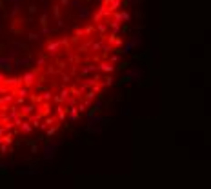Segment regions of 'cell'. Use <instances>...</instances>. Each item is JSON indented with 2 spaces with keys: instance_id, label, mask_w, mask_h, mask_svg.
Wrapping results in <instances>:
<instances>
[{
  "instance_id": "obj_1",
  "label": "cell",
  "mask_w": 211,
  "mask_h": 189,
  "mask_svg": "<svg viewBox=\"0 0 211 189\" xmlns=\"http://www.w3.org/2000/svg\"><path fill=\"white\" fill-rule=\"evenodd\" d=\"M60 142H55V140H49L46 145L42 147V156H44V160H48V162H51L53 160V156H55V149H56V145H58Z\"/></svg>"
},
{
  "instance_id": "obj_2",
  "label": "cell",
  "mask_w": 211,
  "mask_h": 189,
  "mask_svg": "<svg viewBox=\"0 0 211 189\" xmlns=\"http://www.w3.org/2000/svg\"><path fill=\"white\" fill-rule=\"evenodd\" d=\"M138 44H140V36H138V35H133V36L124 44V46L120 47V55H129V53L133 51V47H137Z\"/></svg>"
},
{
  "instance_id": "obj_3",
  "label": "cell",
  "mask_w": 211,
  "mask_h": 189,
  "mask_svg": "<svg viewBox=\"0 0 211 189\" xmlns=\"http://www.w3.org/2000/svg\"><path fill=\"white\" fill-rule=\"evenodd\" d=\"M37 69H33V71H27L26 75L22 77V84L24 85H27V87H33L35 85V80H37Z\"/></svg>"
},
{
  "instance_id": "obj_4",
  "label": "cell",
  "mask_w": 211,
  "mask_h": 189,
  "mask_svg": "<svg viewBox=\"0 0 211 189\" xmlns=\"http://www.w3.org/2000/svg\"><path fill=\"white\" fill-rule=\"evenodd\" d=\"M108 42L111 44L113 47H122V44H124V38L120 36L118 33H109V35H108Z\"/></svg>"
},
{
  "instance_id": "obj_5",
  "label": "cell",
  "mask_w": 211,
  "mask_h": 189,
  "mask_svg": "<svg viewBox=\"0 0 211 189\" xmlns=\"http://www.w3.org/2000/svg\"><path fill=\"white\" fill-rule=\"evenodd\" d=\"M102 109H104V102L98 98V100H95V102H93V107H91V111H87V113H86V118H89V116H93V115L100 113Z\"/></svg>"
},
{
  "instance_id": "obj_6",
  "label": "cell",
  "mask_w": 211,
  "mask_h": 189,
  "mask_svg": "<svg viewBox=\"0 0 211 189\" xmlns=\"http://www.w3.org/2000/svg\"><path fill=\"white\" fill-rule=\"evenodd\" d=\"M37 107H38L37 104H27V106L24 104V106H20V115H22V116H31Z\"/></svg>"
},
{
  "instance_id": "obj_7",
  "label": "cell",
  "mask_w": 211,
  "mask_h": 189,
  "mask_svg": "<svg viewBox=\"0 0 211 189\" xmlns=\"http://www.w3.org/2000/svg\"><path fill=\"white\" fill-rule=\"evenodd\" d=\"M67 116H69V122H77L78 120V107L77 106H67Z\"/></svg>"
},
{
  "instance_id": "obj_8",
  "label": "cell",
  "mask_w": 211,
  "mask_h": 189,
  "mask_svg": "<svg viewBox=\"0 0 211 189\" xmlns=\"http://www.w3.org/2000/svg\"><path fill=\"white\" fill-rule=\"evenodd\" d=\"M11 67H15L13 66V62H11V58L6 55V56H0V69H6V71H11Z\"/></svg>"
},
{
  "instance_id": "obj_9",
  "label": "cell",
  "mask_w": 211,
  "mask_h": 189,
  "mask_svg": "<svg viewBox=\"0 0 211 189\" xmlns=\"http://www.w3.org/2000/svg\"><path fill=\"white\" fill-rule=\"evenodd\" d=\"M55 111H56V118H58L60 122H64V120H66V115H67V109H66L62 104H56Z\"/></svg>"
},
{
  "instance_id": "obj_10",
  "label": "cell",
  "mask_w": 211,
  "mask_h": 189,
  "mask_svg": "<svg viewBox=\"0 0 211 189\" xmlns=\"http://www.w3.org/2000/svg\"><path fill=\"white\" fill-rule=\"evenodd\" d=\"M98 71H102V73H113L115 67H113L111 62H98Z\"/></svg>"
},
{
  "instance_id": "obj_11",
  "label": "cell",
  "mask_w": 211,
  "mask_h": 189,
  "mask_svg": "<svg viewBox=\"0 0 211 189\" xmlns=\"http://www.w3.org/2000/svg\"><path fill=\"white\" fill-rule=\"evenodd\" d=\"M60 7H62V6H58V4H55V6H53V9H51V13H53V17L56 18L58 26H62V13H60Z\"/></svg>"
},
{
  "instance_id": "obj_12",
  "label": "cell",
  "mask_w": 211,
  "mask_h": 189,
  "mask_svg": "<svg viewBox=\"0 0 211 189\" xmlns=\"http://www.w3.org/2000/svg\"><path fill=\"white\" fill-rule=\"evenodd\" d=\"M109 29V22H97V33L98 35H106Z\"/></svg>"
},
{
  "instance_id": "obj_13",
  "label": "cell",
  "mask_w": 211,
  "mask_h": 189,
  "mask_svg": "<svg viewBox=\"0 0 211 189\" xmlns=\"http://www.w3.org/2000/svg\"><path fill=\"white\" fill-rule=\"evenodd\" d=\"M58 47H60V42H58V40H55V42H49V44H48V47H46V49H48L51 55H55V53L58 51Z\"/></svg>"
},
{
  "instance_id": "obj_14",
  "label": "cell",
  "mask_w": 211,
  "mask_h": 189,
  "mask_svg": "<svg viewBox=\"0 0 211 189\" xmlns=\"http://www.w3.org/2000/svg\"><path fill=\"white\" fill-rule=\"evenodd\" d=\"M95 96H97V93H95L93 89H89V91L86 93V106H87V107L91 106V102L95 100Z\"/></svg>"
},
{
  "instance_id": "obj_15",
  "label": "cell",
  "mask_w": 211,
  "mask_h": 189,
  "mask_svg": "<svg viewBox=\"0 0 211 189\" xmlns=\"http://www.w3.org/2000/svg\"><path fill=\"white\" fill-rule=\"evenodd\" d=\"M29 64H31L29 58H18V60H15V67H27Z\"/></svg>"
},
{
  "instance_id": "obj_16",
  "label": "cell",
  "mask_w": 211,
  "mask_h": 189,
  "mask_svg": "<svg viewBox=\"0 0 211 189\" xmlns=\"http://www.w3.org/2000/svg\"><path fill=\"white\" fill-rule=\"evenodd\" d=\"M109 29H111V33H118L120 35V22L118 20H113V22H109Z\"/></svg>"
},
{
  "instance_id": "obj_17",
  "label": "cell",
  "mask_w": 211,
  "mask_h": 189,
  "mask_svg": "<svg viewBox=\"0 0 211 189\" xmlns=\"http://www.w3.org/2000/svg\"><path fill=\"white\" fill-rule=\"evenodd\" d=\"M58 129H60V126H58V124L55 122L53 126H49V127H48V131H46V136H49V138H51V136H53V135L56 133V131H58Z\"/></svg>"
},
{
  "instance_id": "obj_18",
  "label": "cell",
  "mask_w": 211,
  "mask_h": 189,
  "mask_svg": "<svg viewBox=\"0 0 211 189\" xmlns=\"http://www.w3.org/2000/svg\"><path fill=\"white\" fill-rule=\"evenodd\" d=\"M20 129L24 131V133H31V131H33V124L27 122V120H24V122L20 124Z\"/></svg>"
},
{
  "instance_id": "obj_19",
  "label": "cell",
  "mask_w": 211,
  "mask_h": 189,
  "mask_svg": "<svg viewBox=\"0 0 211 189\" xmlns=\"http://www.w3.org/2000/svg\"><path fill=\"white\" fill-rule=\"evenodd\" d=\"M104 87H109L113 84V77H111V73H106V77H104V82H100Z\"/></svg>"
},
{
  "instance_id": "obj_20",
  "label": "cell",
  "mask_w": 211,
  "mask_h": 189,
  "mask_svg": "<svg viewBox=\"0 0 211 189\" xmlns=\"http://www.w3.org/2000/svg\"><path fill=\"white\" fill-rule=\"evenodd\" d=\"M87 133H91V135L100 133V126H98V124H89V126H87Z\"/></svg>"
},
{
  "instance_id": "obj_21",
  "label": "cell",
  "mask_w": 211,
  "mask_h": 189,
  "mask_svg": "<svg viewBox=\"0 0 211 189\" xmlns=\"http://www.w3.org/2000/svg\"><path fill=\"white\" fill-rule=\"evenodd\" d=\"M2 140H4L6 144H9V145H11V144H13V140H15V135L11 133V131H7V133L2 136Z\"/></svg>"
},
{
  "instance_id": "obj_22",
  "label": "cell",
  "mask_w": 211,
  "mask_h": 189,
  "mask_svg": "<svg viewBox=\"0 0 211 189\" xmlns=\"http://www.w3.org/2000/svg\"><path fill=\"white\" fill-rule=\"evenodd\" d=\"M38 22H40L42 27H48V13H42L38 17Z\"/></svg>"
},
{
  "instance_id": "obj_23",
  "label": "cell",
  "mask_w": 211,
  "mask_h": 189,
  "mask_svg": "<svg viewBox=\"0 0 211 189\" xmlns=\"http://www.w3.org/2000/svg\"><path fill=\"white\" fill-rule=\"evenodd\" d=\"M97 29V26H93V24H89V26H86L84 27V35L87 36V35H93V31Z\"/></svg>"
},
{
  "instance_id": "obj_24",
  "label": "cell",
  "mask_w": 211,
  "mask_h": 189,
  "mask_svg": "<svg viewBox=\"0 0 211 189\" xmlns=\"http://www.w3.org/2000/svg\"><path fill=\"white\" fill-rule=\"evenodd\" d=\"M31 102H33V104H37V106H40L42 102H44V96H42V95H40V96H38V95H31Z\"/></svg>"
},
{
  "instance_id": "obj_25",
  "label": "cell",
  "mask_w": 211,
  "mask_h": 189,
  "mask_svg": "<svg viewBox=\"0 0 211 189\" xmlns=\"http://www.w3.org/2000/svg\"><path fill=\"white\" fill-rule=\"evenodd\" d=\"M56 120H58L56 116H46V118H44V124H46V126L49 127V126H53V124H55Z\"/></svg>"
},
{
  "instance_id": "obj_26",
  "label": "cell",
  "mask_w": 211,
  "mask_h": 189,
  "mask_svg": "<svg viewBox=\"0 0 211 189\" xmlns=\"http://www.w3.org/2000/svg\"><path fill=\"white\" fill-rule=\"evenodd\" d=\"M102 47H104V44H102V40H100V42H93L89 49H91V51H100Z\"/></svg>"
},
{
  "instance_id": "obj_27",
  "label": "cell",
  "mask_w": 211,
  "mask_h": 189,
  "mask_svg": "<svg viewBox=\"0 0 211 189\" xmlns=\"http://www.w3.org/2000/svg\"><path fill=\"white\" fill-rule=\"evenodd\" d=\"M109 60H111V64H118V62H120V53H118V51H115V55H111V56H109Z\"/></svg>"
},
{
  "instance_id": "obj_28",
  "label": "cell",
  "mask_w": 211,
  "mask_h": 189,
  "mask_svg": "<svg viewBox=\"0 0 211 189\" xmlns=\"http://www.w3.org/2000/svg\"><path fill=\"white\" fill-rule=\"evenodd\" d=\"M67 98H69V89H66V87H64V89L60 91V100H62V102H66Z\"/></svg>"
},
{
  "instance_id": "obj_29",
  "label": "cell",
  "mask_w": 211,
  "mask_h": 189,
  "mask_svg": "<svg viewBox=\"0 0 211 189\" xmlns=\"http://www.w3.org/2000/svg\"><path fill=\"white\" fill-rule=\"evenodd\" d=\"M126 84H131V77L129 75H124L122 78H120V82H118V85H126Z\"/></svg>"
},
{
  "instance_id": "obj_30",
  "label": "cell",
  "mask_w": 211,
  "mask_h": 189,
  "mask_svg": "<svg viewBox=\"0 0 211 189\" xmlns=\"http://www.w3.org/2000/svg\"><path fill=\"white\" fill-rule=\"evenodd\" d=\"M46 62H48V60H46V56H40L38 60H37V71H38L42 66H46Z\"/></svg>"
},
{
  "instance_id": "obj_31",
  "label": "cell",
  "mask_w": 211,
  "mask_h": 189,
  "mask_svg": "<svg viewBox=\"0 0 211 189\" xmlns=\"http://www.w3.org/2000/svg\"><path fill=\"white\" fill-rule=\"evenodd\" d=\"M89 73H91V67H89V66H87V67H82V69H80V77H87Z\"/></svg>"
},
{
  "instance_id": "obj_32",
  "label": "cell",
  "mask_w": 211,
  "mask_h": 189,
  "mask_svg": "<svg viewBox=\"0 0 211 189\" xmlns=\"http://www.w3.org/2000/svg\"><path fill=\"white\" fill-rule=\"evenodd\" d=\"M122 20H124V22H131V15H129L127 11H122Z\"/></svg>"
},
{
  "instance_id": "obj_33",
  "label": "cell",
  "mask_w": 211,
  "mask_h": 189,
  "mask_svg": "<svg viewBox=\"0 0 211 189\" xmlns=\"http://www.w3.org/2000/svg\"><path fill=\"white\" fill-rule=\"evenodd\" d=\"M58 42H60V46H64V47H67V49H69V40H67L66 36H64V38H60Z\"/></svg>"
},
{
  "instance_id": "obj_34",
  "label": "cell",
  "mask_w": 211,
  "mask_h": 189,
  "mask_svg": "<svg viewBox=\"0 0 211 189\" xmlns=\"http://www.w3.org/2000/svg\"><path fill=\"white\" fill-rule=\"evenodd\" d=\"M55 29H49V27H42V31H40V35L44 36V35H49V33H53Z\"/></svg>"
},
{
  "instance_id": "obj_35",
  "label": "cell",
  "mask_w": 211,
  "mask_h": 189,
  "mask_svg": "<svg viewBox=\"0 0 211 189\" xmlns=\"http://www.w3.org/2000/svg\"><path fill=\"white\" fill-rule=\"evenodd\" d=\"M86 17H89V11L86 7H80V18H86Z\"/></svg>"
},
{
  "instance_id": "obj_36",
  "label": "cell",
  "mask_w": 211,
  "mask_h": 189,
  "mask_svg": "<svg viewBox=\"0 0 211 189\" xmlns=\"http://www.w3.org/2000/svg\"><path fill=\"white\" fill-rule=\"evenodd\" d=\"M58 2H60V6H62V7H69L71 6V0H58Z\"/></svg>"
},
{
  "instance_id": "obj_37",
  "label": "cell",
  "mask_w": 211,
  "mask_h": 189,
  "mask_svg": "<svg viewBox=\"0 0 211 189\" xmlns=\"http://www.w3.org/2000/svg\"><path fill=\"white\" fill-rule=\"evenodd\" d=\"M60 77H62V82H64V84H67V82L71 80V77H69V75H66V73H62Z\"/></svg>"
},
{
  "instance_id": "obj_38",
  "label": "cell",
  "mask_w": 211,
  "mask_h": 189,
  "mask_svg": "<svg viewBox=\"0 0 211 189\" xmlns=\"http://www.w3.org/2000/svg\"><path fill=\"white\" fill-rule=\"evenodd\" d=\"M17 104H18V106H24V104H26V96H18V98H17Z\"/></svg>"
},
{
  "instance_id": "obj_39",
  "label": "cell",
  "mask_w": 211,
  "mask_h": 189,
  "mask_svg": "<svg viewBox=\"0 0 211 189\" xmlns=\"http://www.w3.org/2000/svg\"><path fill=\"white\" fill-rule=\"evenodd\" d=\"M27 11H29V15H35V13H37V6H29Z\"/></svg>"
},
{
  "instance_id": "obj_40",
  "label": "cell",
  "mask_w": 211,
  "mask_h": 189,
  "mask_svg": "<svg viewBox=\"0 0 211 189\" xmlns=\"http://www.w3.org/2000/svg\"><path fill=\"white\" fill-rule=\"evenodd\" d=\"M42 96H44V100H48V102H49V100H51V98H53V96H51V93H49V91H46V93H44V95H42Z\"/></svg>"
},
{
  "instance_id": "obj_41",
  "label": "cell",
  "mask_w": 211,
  "mask_h": 189,
  "mask_svg": "<svg viewBox=\"0 0 211 189\" xmlns=\"http://www.w3.org/2000/svg\"><path fill=\"white\" fill-rule=\"evenodd\" d=\"M42 35H37V33H31V35H29V40H38Z\"/></svg>"
},
{
  "instance_id": "obj_42",
  "label": "cell",
  "mask_w": 211,
  "mask_h": 189,
  "mask_svg": "<svg viewBox=\"0 0 211 189\" xmlns=\"http://www.w3.org/2000/svg\"><path fill=\"white\" fill-rule=\"evenodd\" d=\"M77 107H78V111H80V113H84V109H86L87 106H86V102H82V104H78Z\"/></svg>"
},
{
  "instance_id": "obj_43",
  "label": "cell",
  "mask_w": 211,
  "mask_h": 189,
  "mask_svg": "<svg viewBox=\"0 0 211 189\" xmlns=\"http://www.w3.org/2000/svg\"><path fill=\"white\" fill-rule=\"evenodd\" d=\"M48 75H56V69L49 66V67H48Z\"/></svg>"
},
{
  "instance_id": "obj_44",
  "label": "cell",
  "mask_w": 211,
  "mask_h": 189,
  "mask_svg": "<svg viewBox=\"0 0 211 189\" xmlns=\"http://www.w3.org/2000/svg\"><path fill=\"white\" fill-rule=\"evenodd\" d=\"M7 169V164H0V171H6Z\"/></svg>"
},
{
  "instance_id": "obj_45",
  "label": "cell",
  "mask_w": 211,
  "mask_h": 189,
  "mask_svg": "<svg viewBox=\"0 0 211 189\" xmlns=\"http://www.w3.org/2000/svg\"><path fill=\"white\" fill-rule=\"evenodd\" d=\"M9 2H13V4H18V2H20V0H9Z\"/></svg>"
}]
</instances>
